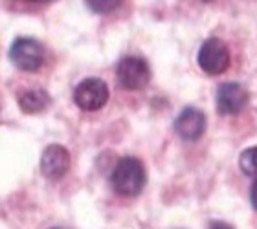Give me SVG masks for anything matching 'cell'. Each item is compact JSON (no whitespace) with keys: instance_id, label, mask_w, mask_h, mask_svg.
Here are the masks:
<instances>
[{"instance_id":"obj_1","label":"cell","mask_w":257,"mask_h":229,"mask_svg":"<svg viewBox=\"0 0 257 229\" xmlns=\"http://www.w3.org/2000/svg\"><path fill=\"white\" fill-rule=\"evenodd\" d=\"M110 183L112 189L121 196H136L142 192L145 185V169L144 163L134 158V156H125L114 165L112 174H110Z\"/></svg>"},{"instance_id":"obj_2","label":"cell","mask_w":257,"mask_h":229,"mask_svg":"<svg viewBox=\"0 0 257 229\" xmlns=\"http://www.w3.org/2000/svg\"><path fill=\"white\" fill-rule=\"evenodd\" d=\"M10 59L19 70L35 72L44 64L43 44L32 37H19L10 48Z\"/></svg>"},{"instance_id":"obj_3","label":"cell","mask_w":257,"mask_h":229,"mask_svg":"<svg viewBox=\"0 0 257 229\" xmlns=\"http://www.w3.org/2000/svg\"><path fill=\"white\" fill-rule=\"evenodd\" d=\"M119 85L125 90H144L145 86L151 83V66L149 63L142 57H123L118 63L116 68Z\"/></svg>"},{"instance_id":"obj_4","label":"cell","mask_w":257,"mask_h":229,"mask_svg":"<svg viewBox=\"0 0 257 229\" xmlns=\"http://www.w3.org/2000/svg\"><path fill=\"white\" fill-rule=\"evenodd\" d=\"M198 66L209 75L224 74L230 66V48L224 41L211 37L204 41L198 50Z\"/></svg>"},{"instance_id":"obj_5","label":"cell","mask_w":257,"mask_h":229,"mask_svg":"<svg viewBox=\"0 0 257 229\" xmlns=\"http://www.w3.org/2000/svg\"><path fill=\"white\" fill-rule=\"evenodd\" d=\"M74 101L81 110L94 112L107 105L108 101V86L99 77H86L75 86Z\"/></svg>"},{"instance_id":"obj_6","label":"cell","mask_w":257,"mask_h":229,"mask_svg":"<svg viewBox=\"0 0 257 229\" xmlns=\"http://www.w3.org/2000/svg\"><path fill=\"white\" fill-rule=\"evenodd\" d=\"M70 163H72V158L66 147L59 143L48 145L41 156V172L44 178L57 181L70 171Z\"/></svg>"},{"instance_id":"obj_7","label":"cell","mask_w":257,"mask_h":229,"mask_svg":"<svg viewBox=\"0 0 257 229\" xmlns=\"http://www.w3.org/2000/svg\"><path fill=\"white\" fill-rule=\"evenodd\" d=\"M215 101H217V108H219L220 114L233 116V114H239L241 110H244L248 103V92L239 83H222L217 88Z\"/></svg>"},{"instance_id":"obj_8","label":"cell","mask_w":257,"mask_h":229,"mask_svg":"<svg viewBox=\"0 0 257 229\" xmlns=\"http://www.w3.org/2000/svg\"><path fill=\"white\" fill-rule=\"evenodd\" d=\"M175 130L184 141H197L206 132V116L198 108H184L175 119Z\"/></svg>"},{"instance_id":"obj_9","label":"cell","mask_w":257,"mask_h":229,"mask_svg":"<svg viewBox=\"0 0 257 229\" xmlns=\"http://www.w3.org/2000/svg\"><path fill=\"white\" fill-rule=\"evenodd\" d=\"M52 103V97L44 90H24L19 96V107L24 114H39L46 110Z\"/></svg>"},{"instance_id":"obj_10","label":"cell","mask_w":257,"mask_h":229,"mask_svg":"<svg viewBox=\"0 0 257 229\" xmlns=\"http://www.w3.org/2000/svg\"><path fill=\"white\" fill-rule=\"evenodd\" d=\"M239 165H241V171L246 176L257 178V147H250L242 152L241 158H239Z\"/></svg>"},{"instance_id":"obj_11","label":"cell","mask_w":257,"mask_h":229,"mask_svg":"<svg viewBox=\"0 0 257 229\" xmlns=\"http://www.w3.org/2000/svg\"><path fill=\"white\" fill-rule=\"evenodd\" d=\"M86 4L90 6L92 10H96V11H105V10H114V8H116V4H118V2H99V4H101V6H94V4H92V2H86Z\"/></svg>"},{"instance_id":"obj_12","label":"cell","mask_w":257,"mask_h":229,"mask_svg":"<svg viewBox=\"0 0 257 229\" xmlns=\"http://www.w3.org/2000/svg\"><path fill=\"white\" fill-rule=\"evenodd\" d=\"M250 200H252V205H253V209H255V211H257V180L253 181L252 191H250Z\"/></svg>"},{"instance_id":"obj_13","label":"cell","mask_w":257,"mask_h":229,"mask_svg":"<svg viewBox=\"0 0 257 229\" xmlns=\"http://www.w3.org/2000/svg\"><path fill=\"white\" fill-rule=\"evenodd\" d=\"M209 229H233L228 222H211Z\"/></svg>"},{"instance_id":"obj_14","label":"cell","mask_w":257,"mask_h":229,"mask_svg":"<svg viewBox=\"0 0 257 229\" xmlns=\"http://www.w3.org/2000/svg\"><path fill=\"white\" fill-rule=\"evenodd\" d=\"M52 229H64V227H52Z\"/></svg>"}]
</instances>
